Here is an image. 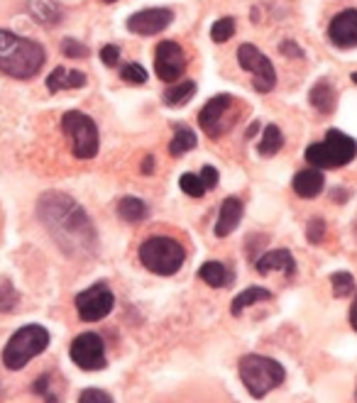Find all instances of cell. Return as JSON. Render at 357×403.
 Listing matches in <instances>:
<instances>
[{"instance_id":"32","label":"cell","mask_w":357,"mask_h":403,"mask_svg":"<svg viewBox=\"0 0 357 403\" xmlns=\"http://www.w3.org/2000/svg\"><path fill=\"white\" fill-rule=\"evenodd\" d=\"M62 52L66 54L69 59H86L88 57V47H86V44H81L78 39H71V37H66L62 42Z\"/></svg>"},{"instance_id":"5","label":"cell","mask_w":357,"mask_h":403,"mask_svg":"<svg viewBox=\"0 0 357 403\" xmlns=\"http://www.w3.org/2000/svg\"><path fill=\"white\" fill-rule=\"evenodd\" d=\"M140 262L157 276H172L186 262V250L174 237L155 235L140 245Z\"/></svg>"},{"instance_id":"18","label":"cell","mask_w":357,"mask_h":403,"mask_svg":"<svg viewBox=\"0 0 357 403\" xmlns=\"http://www.w3.org/2000/svg\"><path fill=\"white\" fill-rule=\"evenodd\" d=\"M311 106L321 113V115H330L335 111V103H338V93L330 86L328 81H318L314 88H311Z\"/></svg>"},{"instance_id":"14","label":"cell","mask_w":357,"mask_h":403,"mask_svg":"<svg viewBox=\"0 0 357 403\" xmlns=\"http://www.w3.org/2000/svg\"><path fill=\"white\" fill-rule=\"evenodd\" d=\"M328 37L340 49L357 47V10H343L340 15H335L328 27Z\"/></svg>"},{"instance_id":"9","label":"cell","mask_w":357,"mask_h":403,"mask_svg":"<svg viewBox=\"0 0 357 403\" xmlns=\"http://www.w3.org/2000/svg\"><path fill=\"white\" fill-rule=\"evenodd\" d=\"M113 306H115V296L108 288V283H93L76 296V311L83 323L103 320L113 311Z\"/></svg>"},{"instance_id":"21","label":"cell","mask_w":357,"mask_h":403,"mask_svg":"<svg viewBox=\"0 0 357 403\" xmlns=\"http://www.w3.org/2000/svg\"><path fill=\"white\" fill-rule=\"evenodd\" d=\"M270 298H272V291H267V288H262V286H250L235 296V301H232V306H230V313L232 316H240L245 308L255 306V303H260V301H270Z\"/></svg>"},{"instance_id":"26","label":"cell","mask_w":357,"mask_h":403,"mask_svg":"<svg viewBox=\"0 0 357 403\" xmlns=\"http://www.w3.org/2000/svg\"><path fill=\"white\" fill-rule=\"evenodd\" d=\"M29 13H32L39 22H49V24L59 22V17H62V10H59L52 0H32V3H29Z\"/></svg>"},{"instance_id":"40","label":"cell","mask_w":357,"mask_h":403,"mask_svg":"<svg viewBox=\"0 0 357 403\" xmlns=\"http://www.w3.org/2000/svg\"><path fill=\"white\" fill-rule=\"evenodd\" d=\"M333 201L345 203V201H348V193H345V191H340V188H335V191H333Z\"/></svg>"},{"instance_id":"35","label":"cell","mask_w":357,"mask_h":403,"mask_svg":"<svg viewBox=\"0 0 357 403\" xmlns=\"http://www.w3.org/2000/svg\"><path fill=\"white\" fill-rule=\"evenodd\" d=\"M78 403H113V399L111 394H106L101 389H86L78 396Z\"/></svg>"},{"instance_id":"27","label":"cell","mask_w":357,"mask_h":403,"mask_svg":"<svg viewBox=\"0 0 357 403\" xmlns=\"http://www.w3.org/2000/svg\"><path fill=\"white\" fill-rule=\"evenodd\" d=\"M20 303V293L13 286V281L0 276V313H13Z\"/></svg>"},{"instance_id":"20","label":"cell","mask_w":357,"mask_h":403,"mask_svg":"<svg viewBox=\"0 0 357 403\" xmlns=\"http://www.w3.org/2000/svg\"><path fill=\"white\" fill-rule=\"evenodd\" d=\"M198 276H201L203 281H206L208 286H213V288L227 286V283L232 281L230 269H227L225 264H220V262H206V264L198 269Z\"/></svg>"},{"instance_id":"37","label":"cell","mask_w":357,"mask_h":403,"mask_svg":"<svg viewBox=\"0 0 357 403\" xmlns=\"http://www.w3.org/2000/svg\"><path fill=\"white\" fill-rule=\"evenodd\" d=\"M279 52L286 54V57H291V59H304V49L296 47L294 39H286V42H281L279 44Z\"/></svg>"},{"instance_id":"25","label":"cell","mask_w":357,"mask_h":403,"mask_svg":"<svg viewBox=\"0 0 357 403\" xmlns=\"http://www.w3.org/2000/svg\"><path fill=\"white\" fill-rule=\"evenodd\" d=\"M196 132L188 130V127H176V134L172 137V144H169V152L172 157H181V154L191 152L196 147Z\"/></svg>"},{"instance_id":"19","label":"cell","mask_w":357,"mask_h":403,"mask_svg":"<svg viewBox=\"0 0 357 403\" xmlns=\"http://www.w3.org/2000/svg\"><path fill=\"white\" fill-rule=\"evenodd\" d=\"M86 86V73L81 71H66L64 66H57L47 76V88L52 93L62 91V88H81Z\"/></svg>"},{"instance_id":"24","label":"cell","mask_w":357,"mask_h":403,"mask_svg":"<svg viewBox=\"0 0 357 403\" xmlns=\"http://www.w3.org/2000/svg\"><path fill=\"white\" fill-rule=\"evenodd\" d=\"M281 144H284V137H281L279 127H276V125H267L265 132H262V142H260V147H257V152H260L262 157H272V154L279 152Z\"/></svg>"},{"instance_id":"22","label":"cell","mask_w":357,"mask_h":403,"mask_svg":"<svg viewBox=\"0 0 357 403\" xmlns=\"http://www.w3.org/2000/svg\"><path fill=\"white\" fill-rule=\"evenodd\" d=\"M193 96H196V83H193V81H178L172 88H167L164 96H162V101H164L169 108H181V106H186Z\"/></svg>"},{"instance_id":"38","label":"cell","mask_w":357,"mask_h":403,"mask_svg":"<svg viewBox=\"0 0 357 403\" xmlns=\"http://www.w3.org/2000/svg\"><path fill=\"white\" fill-rule=\"evenodd\" d=\"M201 181L206 188H216L218 186V169L216 167H203L201 169Z\"/></svg>"},{"instance_id":"13","label":"cell","mask_w":357,"mask_h":403,"mask_svg":"<svg viewBox=\"0 0 357 403\" xmlns=\"http://www.w3.org/2000/svg\"><path fill=\"white\" fill-rule=\"evenodd\" d=\"M174 20V13L167 8H147L140 13L130 15L127 17V29L142 37H150V34H160L162 29H167Z\"/></svg>"},{"instance_id":"33","label":"cell","mask_w":357,"mask_h":403,"mask_svg":"<svg viewBox=\"0 0 357 403\" xmlns=\"http://www.w3.org/2000/svg\"><path fill=\"white\" fill-rule=\"evenodd\" d=\"M32 391H34V394H39V396H44V401H47V403H59L57 396L52 394V376H49V374L39 376V379L32 384Z\"/></svg>"},{"instance_id":"8","label":"cell","mask_w":357,"mask_h":403,"mask_svg":"<svg viewBox=\"0 0 357 403\" xmlns=\"http://www.w3.org/2000/svg\"><path fill=\"white\" fill-rule=\"evenodd\" d=\"M237 108H235V98L227 96V93H220V96H213L206 106L198 113V125L203 127V132L211 139L223 137L225 132H230V127L235 125L237 120Z\"/></svg>"},{"instance_id":"17","label":"cell","mask_w":357,"mask_h":403,"mask_svg":"<svg viewBox=\"0 0 357 403\" xmlns=\"http://www.w3.org/2000/svg\"><path fill=\"white\" fill-rule=\"evenodd\" d=\"M323 174L321 169H306V171H299L294 176V191L299 193L301 198H316L321 191H323Z\"/></svg>"},{"instance_id":"39","label":"cell","mask_w":357,"mask_h":403,"mask_svg":"<svg viewBox=\"0 0 357 403\" xmlns=\"http://www.w3.org/2000/svg\"><path fill=\"white\" fill-rule=\"evenodd\" d=\"M350 325H353V330L357 332V298L353 301V306H350Z\"/></svg>"},{"instance_id":"44","label":"cell","mask_w":357,"mask_h":403,"mask_svg":"<svg viewBox=\"0 0 357 403\" xmlns=\"http://www.w3.org/2000/svg\"><path fill=\"white\" fill-rule=\"evenodd\" d=\"M103 3H115V0H103Z\"/></svg>"},{"instance_id":"43","label":"cell","mask_w":357,"mask_h":403,"mask_svg":"<svg viewBox=\"0 0 357 403\" xmlns=\"http://www.w3.org/2000/svg\"><path fill=\"white\" fill-rule=\"evenodd\" d=\"M353 81H355V83H357V73H353Z\"/></svg>"},{"instance_id":"36","label":"cell","mask_w":357,"mask_h":403,"mask_svg":"<svg viewBox=\"0 0 357 403\" xmlns=\"http://www.w3.org/2000/svg\"><path fill=\"white\" fill-rule=\"evenodd\" d=\"M118 59H120V49H118L115 44H106V47L101 49V62L106 64V66H115Z\"/></svg>"},{"instance_id":"3","label":"cell","mask_w":357,"mask_h":403,"mask_svg":"<svg viewBox=\"0 0 357 403\" xmlns=\"http://www.w3.org/2000/svg\"><path fill=\"white\" fill-rule=\"evenodd\" d=\"M237 372H240L242 386L252 399H265L270 391L281 386L286 379L284 367L265 355H245L237 362Z\"/></svg>"},{"instance_id":"12","label":"cell","mask_w":357,"mask_h":403,"mask_svg":"<svg viewBox=\"0 0 357 403\" xmlns=\"http://www.w3.org/2000/svg\"><path fill=\"white\" fill-rule=\"evenodd\" d=\"M183 69H186V54L178 47L176 42H160L155 52V71L162 81L176 83L183 76Z\"/></svg>"},{"instance_id":"16","label":"cell","mask_w":357,"mask_h":403,"mask_svg":"<svg viewBox=\"0 0 357 403\" xmlns=\"http://www.w3.org/2000/svg\"><path fill=\"white\" fill-rule=\"evenodd\" d=\"M257 271L260 274H270V271H286V274H294L296 271V262L291 257L289 250H272L265 252L260 260L255 262Z\"/></svg>"},{"instance_id":"34","label":"cell","mask_w":357,"mask_h":403,"mask_svg":"<svg viewBox=\"0 0 357 403\" xmlns=\"http://www.w3.org/2000/svg\"><path fill=\"white\" fill-rule=\"evenodd\" d=\"M326 235V222L321 220V218H314V220L309 222V227H306V237H309L311 245H318L321 240H323Z\"/></svg>"},{"instance_id":"23","label":"cell","mask_w":357,"mask_h":403,"mask_svg":"<svg viewBox=\"0 0 357 403\" xmlns=\"http://www.w3.org/2000/svg\"><path fill=\"white\" fill-rule=\"evenodd\" d=\"M118 215L122 218L125 222H140L147 218V206L145 201L135 196H125L120 203H118Z\"/></svg>"},{"instance_id":"29","label":"cell","mask_w":357,"mask_h":403,"mask_svg":"<svg viewBox=\"0 0 357 403\" xmlns=\"http://www.w3.org/2000/svg\"><path fill=\"white\" fill-rule=\"evenodd\" d=\"M178 186H181V191L186 193V196L191 198H201L203 193H206V186H203L201 176H196V174H181V178H178Z\"/></svg>"},{"instance_id":"45","label":"cell","mask_w":357,"mask_h":403,"mask_svg":"<svg viewBox=\"0 0 357 403\" xmlns=\"http://www.w3.org/2000/svg\"><path fill=\"white\" fill-rule=\"evenodd\" d=\"M355 399H357V394H355Z\"/></svg>"},{"instance_id":"10","label":"cell","mask_w":357,"mask_h":403,"mask_svg":"<svg viewBox=\"0 0 357 403\" xmlns=\"http://www.w3.org/2000/svg\"><path fill=\"white\" fill-rule=\"evenodd\" d=\"M237 62L245 71L255 76V91L257 93H270L276 86V71L272 62L255 47V44H242L237 49Z\"/></svg>"},{"instance_id":"4","label":"cell","mask_w":357,"mask_h":403,"mask_svg":"<svg viewBox=\"0 0 357 403\" xmlns=\"http://www.w3.org/2000/svg\"><path fill=\"white\" fill-rule=\"evenodd\" d=\"M49 347V330L42 325H24L8 340L3 350V365L10 372H20Z\"/></svg>"},{"instance_id":"1","label":"cell","mask_w":357,"mask_h":403,"mask_svg":"<svg viewBox=\"0 0 357 403\" xmlns=\"http://www.w3.org/2000/svg\"><path fill=\"white\" fill-rule=\"evenodd\" d=\"M37 215L64 255H93V250H96V230H93L86 211L74 198H69L66 193H44L37 203Z\"/></svg>"},{"instance_id":"7","label":"cell","mask_w":357,"mask_h":403,"mask_svg":"<svg viewBox=\"0 0 357 403\" xmlns=\"http://www.w3.org/2000/svg\"><path fill=\"white\" fill-rule=\"evenodd\" d=\"M62 130L71 139V152L76 159H93L98 154V127L86 113H64Z\"/></svg>"},{"instance_id":"2","label":"cell","mask_w":357,"mask_h":403,"mask_svg":"<svg viewBox=\"0 0 357 403\" xmlns=\"http://www.w3.org/2000/svg\"><path fill=\"white\" fill-rule=\"evenodd\" d=\"M44 66L42 44L0 29V71L13 78H32Z\"/></svg>"},{"instance_id":"6","label":"cell","mask_w":357,"mask_h":403,"mask_svg":"<svg viewBox=\"0 0 357 403\" xmlns=\"http://www.w3.org/2000/svg\"><path fill=\"white\" fill-rule=\"evenodd\" d=\"M357 142L340 130H328L326 142H316L306 149V162L316 169H338L355 159Z\"/></svg>"},{"instance_id":"11","label":"cell","mask_w":357,"mask_h":403,"mask_svg":"<svg viewBox=\"0 0 357 403\" xmlns=\"http://www.w3.org/2000/svg\"><path fill=\"white\" fill-rule=\"evenodd\" d=\"M71 362L76 367H81L83 372H98L106 369V345H103L101 335L96 332H83L71 342Z\"/></svg>"},{"instance_id":"15","label":"cell","mask_w":357,"mask_h":403,"mask_svg":"<svg viewBox=\"0 0 357 403\" xmlns=\"http://www.w3.org/2000/svg\"><path fill=\"white\" fill-rule=\"evenodd\" d=\"M242 201L235 196L225 198L220 206V215H218V222H216V235L218 237H227L242 220Z\"/></svg>"},{"instance_id":"42","label":"cell","mask_w":357,"mask_h":403,"mask_svg":"<svg viewBox=\"0 0 357 403\" xmlns=\"http://www.w3.org/2000/svg\"><path fill=\"white\" fill-rule=\"evenodd\" d=\"M257 130H260V122H252V125L247 127V137H255Z\"/></svg>"},{"instance_id":"41","label":"cell","mask_w":357,"mask_h":403,"mask_svg":"<svg viewBox=\"0 0 357 403\" xmlns=\"http://www.w3.org/2000/svg\"><path fill=\"white\" fill-rule=\"evenodd\" d=\"M152 167H155V162H152V157L145 159V164H142V171L145 174H152Z\"/></svg>"},{"instance_id":"31","label":"cell","mask_w":357,"mask_h":403,"mask_svg":"<svg viewBox=\"0 0 357 403\" xmlns=\"http://www.w3.org/2000/svg\"><path fill=\"white\" fill-rule=\"evenodd\" d=\"M120 78L127 83H137V86H140V83L147 81V71H145V66H140V64H125L120 71Z\"/></svg>"},{"instance_id":"30","label":"cell","mask_w":357,"mask_h":403,"mask_svg":"<svg viewBox=\"0 0 357 403\" xmlns=\"http://www.w3.org/2000/svg\"><path fill=\"white\" fill-rule=\"evenodd\" d=\"M235 34V20L232 17H223V20H218L216 24L211 27V39L213 42H227V39Z\"/></svg>"},{"instance_id":"28","label":"cell","mask_w":357,"mask_h":403,"mask_svg":"<svg viewBox=\"0 0 357 403\" xmlns=\"http://www.w3.org/2000/svg\"><path fill=\"white\" fill-rule=\"evenodd\" d=\"M330 286H333V296L335 298H348L350 293L355 291V278L353 274L348 271H335L330 276Z\"/></svg>"}]
</instances>
